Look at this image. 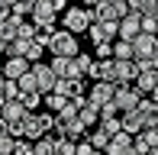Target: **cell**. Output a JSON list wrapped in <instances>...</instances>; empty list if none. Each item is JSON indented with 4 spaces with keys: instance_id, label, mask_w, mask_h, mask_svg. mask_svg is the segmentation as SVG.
Here are the masks:
<instances>
[{
    "instance_id": "obj_1",
    "label": "cell",
    "mask_w": 158,
    "mask_h": 155,
    "mask_svg": "<svg viewBox=\"0 0 158 155\" xmlns=\"http://www.w3.org/2000/svg\"><path fill=\"white\" fill-rule=\"evenodd\" d=\"M48 52H52V58H74V55L81 52L77 36H71V32H64V29H55L52 42H48Z\"/></svg>"
},
{
    "instance_id": "obj_2",
    "label": "cell",
    "mask_w": 158,
    "mask_h": 155,
    "mask_svg": "<svg viewBox=\"0 0 158 155\" xmlns=\"http://www.w3.org/2000/svg\"><path fill=\"white\" fill-rule=\"evenodd\" d=\"M90 13L87 10H81V6H68L64 10V19H61V29L64 32H71V36H81V32H87L90 29Z\"/></svg>"
},
{
    "instance_id": "obj_3",
    "label": "cell",
    "mask_w": 158,
    "mask_h": 155,
    "mask_svg": "<svg viewBox=\"0 0 158 155\" xmlns=\"http://www.w3.org/2000/svg\"><path fill=\"white\" fill-rule=\"evenodd\" d=\"M32 23L39 32H55V10H52V0H35L32 6Z\"/></svg>"
},
{
    "instance_id": "obj_4",
    "label": "cell",
    "mask_w": 158,
    "mask_h": 155,
    "mask_svg": "<svg viewBox=\"0 0 158 155\" xmlns=\"http://www.w3.org/2000/svg\"><path fill=\"white\" fill-rule=\"evenodd\" d=\"M29 74H32V81H35V94H39V97H48V94L55 90V74L48 71L45 61H39V65H29Z\"/></svg>"
},
{
    "instance_id": "obj_5",
    "label": "cell",
    "mask_w": 158,
    "mask_h": 155,
    "mask_svg": "<svg viewBox=\"0 0 158 155\" xmlns=\"http://www.w3.org/2000/svg\"><path fill=\"white\" fill-rule=\"evenodd\" d=\"M142 97L135 87H116V94H113V107H116V113H132V110H139Z\"/></svg>"
},
{
    "instance_id": "obj_6",
    "label": "cell",
    "mask_w": 158,
    "mask_h": 155,
    "mask_svg": "<svg viewBox=\"0 0 158 155\" xmlns=\"http://www.w3.org/2000/svg\"><path fill=\"white\" fill-rule=\"evenodd\" d=\"M113 94H116V84H106V81H97L94 87L87 90V103L90 107H106V103H113Z\"/></svg>"
},
{
    "instance_id": "obj_7",
    "label": "cell",
    "mask_w": 158,
    "mask_h": 155,
    "mask_svg": "<svg viewBox=\"0 0 158 155\" xmlns=\"http://www.w3.org/2000/svg\"><path fill=\"white\" fill-rule=\"evenodd\" d=\"M87 36H90L94 45H100V42H110L113 45V39H119V23H90Z\"/></svg>"
},
{
    "instance_id": "obj_8",
    "label": "cell",
    "mask_w": 158,
    "mask_h": 155,
    "mask_svg": "<svg viewBox=\"0 0 158 155\" xmlns=\"http://www.w3.org/2000/svg\"><path fill=\"white\" fill-rule=\"evenodd\" d=\"M135 78H139V68L132 61H113V84L116 87H132Z\"/></svg>"
},
{
    "instance_id": "obj_9",
    "label": "cell",
    "mask_w": 158,
    "mask_h": 155,
    "mask_svg": "<svg viewBox=\"0 0 158 155\" xmlns=\"http://www.w3.org/2000/svg\"><path fill=\"white\" fill-rule=\"evenodd\" d=\"M139 36H142V16L126 13V16L119 19V42H135Z\"/></svg>"
},
{
    "instance_id": "obj_10",
    "label": "cell",
    "mask_w": 158,
    "mask_h": 155,
    "mask_svg": "<svg viewBox=\"0 0 158 155\" xmlns=\"http://www.w3.org/2000/svg\"><path fill=\"white\" fill-rule=\"evenodd\" d=\"M0 74H3L6 81H19V78L29 74V61L26 58H6L3 68H0Z\"/></svg>"
},
{
    "instance_id": "obj_11",
    "label": "cell",
    "mask_w": 158,
    "mask_h": 155,
    "mask_svg": "<svg viewBox=\"0 0 158 155\" xmlns=\"http://www.w3.org/2000/svg\"><path fill=\"white\" fill-rule=\"evenodd\" d=\"M0 119H3L6 126H13V123H23V119H26V110H23V103H19V100H13V103H3V107H0Z\"/></svg>"
},
{
    "instance_id": "obj_12",
    "label": "cell",
    "mask_w": 158,
    "mask_h": 155,
    "mask_svg": "<svg viewBox=\"0 0 158 155\" xmlns=\"http://www.w3.org/2000/svg\"><path fill=\"white\" fill-rule=\"evenodd\" d=\"M119 123H123V132H126V136H139V132L145 129L139 110H132V113H119Z\"/></svg>"
},
{
    "instance_id": "obj_13",
    "label": "cell",
    "mask_w": 158,
    "mask_h": 155,
    "mask_svg": "<svg viewBox=\"0 0 158 155\" xmlns=\"http://www.w3.org/2000/svg\"><path fill=\"white\" fill-rule=\"evenodd\" d=\"M132 87L139 90V97L152 94V90L158 87V71H139V78H135V84H132Z\"/></svg>"
},
{
    "instance_id": "obj_14",
    "label": "cell",
    "mask_w": 158,
    "mask_h": 155,
    "mask_svg": "<svg viewBox=\"0 0 158 155\" xmlns=\"http://www.w3.org/2000/svg\"><path fill=\"white\" fill-rule=\"evenodd\" d=\"M23 139H26V142H39V139H45L42 129H39V116H35V113H26V119H23Z\"/></svg>"
},
{
    "instance_id": "obj_15",
    "label": "cell",
    "mask_w": 158,
    "mask_h": 155,
    "mask_svg": "<svg viewBox=\"0 0 158 155\" xmlns=\"http://www.w3.org/2000/svg\"><path fill=\"white\" fill-rule=\"evenodd\" d=\"M87 78H97V81L113 84V58H110V61H97V58H94V65H90Z\"/></svg>"
},
{
    "instance_id": "obj_16",
    "label": "cell",
    "mask_w": 158,
    "mask_h": 155,
    "mask_svg": "<svg viewBox=\"0 0 158 155\" xmlns=\"http://www.w3.org/2000/svg\"><path fill=\"white\" fill-rule=\"evenodd\" d=\"M139 113H142V123H145V129H158V107H155L152 100H145V97H142Z\"/></svg>"
},
{
    "instance_id": "obj_17",
    "label": "cell",
    "mask_w": 158,
    "mask_h": 155,
    "mask_svg": "<svg viewBox=\"0 0 158 155\" xmlns=\"http://www.w3.org/2000/svg\"><path fill=\"white\" fill-rule=\"evenodd\" d=\"M19 26H23V19H3V23H0V39L6 42V45H10V42H16L19 39Z\"/></svg>"
},
{
    "instance_id": "obj_18",
    "label": "cell",
    "mask_w": 158,
    "mask_h": 155,
    "mask_svg": "<svg viewBox=\"0 0 158 155\" xmlns=\"http://www.w3.org/2000/svg\"><path fill=\"white\" fill-rule=\"evenodd\" d=\"M32 0H10V16L13 19H26V16H32Z\"/></svg>"
},
{
    "instance_id": "obj_19",
    "label": "cell",
    "mask_w": 158,
    "mask_h": 155,
    "mask_svg": "<svg viewBox=\"0 0 158 155\" xmlns=\"http://www.w3.org/2000/svg\"><path fill=\"white\" fill-rule=\"evenodd\" d=\"M87 142H90V149H94V152H106V145H110V136H106V132L97 126V129H90V132H87Z\"/></svg>"
},
{
    "instance_id": "obj_20",
    "label": "cell",
    "mask_w": 158,
    "mask_h": 155,
    "mask_svg": "<svg viewBox=\"0 0 158 155\" xmlns=\"http://www.w3.org/2000/svg\"><path fill=\"white\" fill-rule=\"evenodd\" d=\"M77 119H81V123L90 129V126H97V123H100V110H97V107H90V103H84V107L77 110Z\"/></svg>"
},
{
    "instance_id": "obj_21",
    "label": "cell",
    "mask_w": 158,
    "mask_h": 155,
    "mask_svg": "<svg viewBox=\"0 0 158 155\" xmlns=\"http://www.w3.org/2000/svg\"><path fill=\"white\" fill-rule=\"evenodd\" d=\"M132 58H135L132 42H116L113 45V61H132Z\"/></svg>"
},
{
    "instance_id": "obj_22",
    "label": "cell",
    "mask_w": 158,
    "mask_h": 155,
    "mask_svg": "<svg viewBox=\"0 0 158 155\" xmlns=\"http://www.w3.org/2000/svg\"><path fill=\"white\" fill-rule=\"evenodd\" d=\"M42 103L52 110V116H58L61 110L68 107V97H61V94H48V97H42Z\"/></svg>"
},
{
    "instance_id": "obj_23",
    "label": "cell",
    "mask_w": 158,
    "mask_h": 155,
    "mask_svg": "<svg viewBox=\"0 0 158 155\" xmlns=\"http://www.w3.org/2000/svg\"><path fill=\"white\" fill-rule=\"evenodd\" d=\"M97 126H100V129H103V132H106V136H110V139L123 132V123H119V116H106V119H100Z\"/></svg>"
},
{
    "instance_id": "obj_24",
    "label": "cell",
    "mask_w": 158,
    "mask_h": 155,
    "mask_svg": "<svg viewBox=\"0 0 158 155\" xmlns=\"http://www.w3.org/2000/svg\"><path fill=\"white\" fill-rule=\"evenodd\" d=\"M32 155H55V142L52 139H39V142H32Z\"/></svg>"
},
{
    "instance_id": "obj_25",
    "label": "cell",
    "mask_w": 158,
    "mask_h": 155,
    "mask_svg": "<svg viewBox=\"0 0 158 155\" xmlns=\"http://www.w3.org/2000/svg\"><path fill=\"white\" fill-rule=\"evenodd\" d=\"M19 103H23V110H26V113H32V110L42 103V97L35 94V90H32V94H19Z\"/></svg>"
},
{
    "instance_id": "obj_26",
    "label": "cell",
    "mask_w": 158,
    "mask_h": 155,
    "mask_svg": "<svg viewBox=\"0 0 158 155\" xmlns=\"http://www.w3.org/2000/svg\"><path fill=\"white\" fill-rule=\"evenodd\" d=\"M55 155H77V142H71V139H58V142H55Z\"/></svg>"
},
{
    "instance_id": "obj_27",
    "label": "cell",
    "mask_w": 158,
    "mask_h": 155,
    "mask_svg": "<svg viewBox=\"0 0 158 155\" xmlns=\"http://www.w3.org/2000/svg\"><path fill=\"white\" fill-rule=\"evenodd\" d=\"M23 55H26V42L23 39H16V42L6 45V58H23Z\"/></svg>"
},
{
    "instance_id": "obj_28",
    "label": "cell",
    "mask_w": 158,
    "mask_h": 155,
    "mask_svg": "<svg viewBox=\"0 0 158 155\" xmlns=\"http://www.w3.org/2000/svg\"><path fill=\"white\" fill-rule=\"evenodd\" d=\"M39 129H42V136H52V129H55V116H52V113H39Z\"/></svg>"
},
{
    "instance_id": "obj_29",
    "label": "cell",
    "mask_w": 158,
    "mask_h": 155,
    "mask_svg": "<svg viewBox=\"0 0 158 155\" xmlns=\"http://www.w3.org/2000/svg\"><path fill=\"white\" fill-rule=\"evenodd\" d=\"M35 36H39L35 23H26V19H23V26H19V39H23V42H32Z\"/></svg>"
},
{
    "instance_id": "obj_30",
    "label": "cell",
    "mask_w": 158,
    "mask_h": 155,
    "mask_svg": "<svg viewBox=\"0 0 158 155\" xmlns=\"http://www.w3.org/2000/svg\"><path fill=\"white\" fill-rule=\"evenodd\" d=\"M3 100H6V103L19 100V87H16V81H6V84H3Z\"/></svg>"
},
{
    "instance_id": "obj_31",
    "label": "cell",
    "mask_w": 158,
    "mask_h": 155,
    "mask_svg": "<svg viewBox=\"0 0 158 155\" xmlns=\"http://www.w3.org/2000/svg\"><path fill=\"white\" fill-rule=\"evenodd\" d=\"M13 155H32V142H26V139H16V145H13Z\"/></svg>"
},
{
    "instance_id": "obj_32",
    "label": "cell",
    "mask_w": 158,
    "mask_h": 155,
    "mask_svg": "<svg viewBox=\"0 0 158 155\" xmlns=\"http://www.w3.org/2000/svg\"><path fill=\"white\" fill-rule=\"evenodd\" d=\"M142 136H145V142L152 145V149L158 145V129H142Z\"/></svg>"
},
{
    "instance_id": "obj_33",
    "label": "cell",
    "mask_w": 158,
    "mask_h": 155,
    "mask_svg": "<svg viewBox=\"0 0 158 155\" xmlns=\"http://www.w3.org/2000/svg\"><path fill=\"white\" fill-rule=\"evenodd\" d=\"M77 155H94V149H90L87 139H81V142H77Z\"/></svg>"
},
{
    "instance_id": "obj_34",
    "label": "cell",
    "mask_w": 158,
    "mask_h": 155,
    "mask_svg": "<svg viewBox=\"0 0 158 155\" xmlns=\"http://www.w3.org/2000/svg\"><path fill=\"white\" fill-rule=\"evenodd\" d=\"M10 19V0H0V23Z\"/></svg>"
},
{
    "instance_id": "obj_35",
    "label": "cell",
    "mask_w": 158,
    "mask_h": 155,
    "mask_svg": "<svg viewBox=\"0 0 158 155\" xmlns=\"http://www.w3.org/2000/svg\"><path fill=\"white\" fill-rule=\"evenodd\" d=\"M52 10H55V13H64V10H68V3H64V0H52Z\"/></svg>"
},
{
    "instance_id": "obj_36",
    "label": "cell",
    "mask_w": 158,
    "mask_h": 155,
    "mask_svg": "<svg viewBox=\"0 0 158 155\" xmlns=\"http://www.w3.org/2000/svg\"><path fill=\"white\" fill-rule=\"evenodd\" d=\"M0 136H10V129H6V123L0 119Z\"/></svg>"
},
{
    "instance_id": "obj_37",
    "label": "cell",
    "mask_w": 158,
    "mask_h": 155,
    "mask_svg": "<svg viewBox=\"0 0 158 155\" xmlns=\"http://www.w3.org/2000/svg\"><path fill=\"white\" fill-rule=\"evenodd\" d=\"M148 100H152V103H155V107H158V87L152 90V97H148Z\"/></svg>"
},
{
    "instance_id": "obj_38",
    "label": "cell",
    "mask_w": 158,
    "mask_h": 155,
    "mask_svg": "<svg viewBox=\"0 0 158 155\" xmlns=\"http://www.w3.org/2000/svg\"><path fill=\"white\" fill-rule=\"evenodd\" d=\"M3 84H6V78H3V74H0V97H3Z\"/></svg>"
},
{
    "instance_id": "obj_39",
    "label": "cell",
    "mask_w": 158,
    "mask_h": 155,
    "mask_svg": "<svg viewBox=\"0 0 158 155\" xmlns=\"http://www.w3.org/2000/svg\"><path fill=\"white\" fill-rule=\"evenodd\" d=\"M0 55H6V42L3 39H0Z\"/></svg>"
},
{
    "instance_id": "obj_40",
    "label": "cell",
    "mask_w": 158,
    "mask_h": 155,
    "mask_svg": "<svg viewBox=\"0 0 158 155\" xmlns=\"http://www.w3.org/2000/svg\"><path fill=\"white\" fill-rule=\"evenodd\" d=\"M148 155H158V145H155V149H152V152H148Z\"/></svg>"
},
{
    "instance_id": "obj_41",
    "label": "cell",
    "mask_w": 158,
    "mask_h": 155,
    "mask_svg": "<svg viewBox=\"0 0 158 155\" xmlns=\"http://www.w3.org/2000/svg\"><path fill=\"white\" fill-rule=\"evenodd\" d=\"M155 23H158V6H155Z\"/></svg>"
},
{
    "instance_id": "obj_42",
    "label": "cell",
    "mask_w": 158,
    "mask_h": 155,
    "mask_svg": "<svg viewBox=\"0 0 158 155\" xmlns=\"http://www.w3.org/2000/svg\"><path fill=\"white\" fill-rule=\"evenodd\" d=\"M94 155H103V152H94Z\"/></svg>"
}]
</instances>
